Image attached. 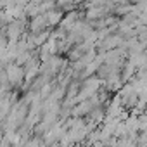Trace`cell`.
<instances>
[{"mask_svg": "<svg viewBox=\"0 0 147 147\" xmlns=\"http://www.w3.org/2000/svg\"><path fill=\"white\" fill-rule=\"evenodd\" d=\"M5 78H7V82H9L11 85L19 83L21 78H23V69H21L18 64H11V66L5 69Z\"/></svg>", "mask_w": 147, "mask_h": 147, "instance_id": "1", "label": "cell"}]
</instances>
